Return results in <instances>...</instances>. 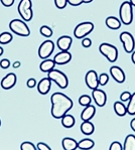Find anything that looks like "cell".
Here are the masks:
<instances>
[{"label": "cell", "instance_id": "1", "mask_svg": "<svg viewBox=\"0 0 135 150\" xmlns=\"http://www.w3.org/2000/svg\"><path fill=\"white\" fill-rule=\"evenodd\" d=\"M52 116L55 119H62L73 108L74 104L70 97L63 93H55L50 97Z\"/></svg>", "mask_w": 135, "mask_h": 150}, {"label": "cell", "instance_id": "2", "mask_svg": "<svg viewBox=\"0 0 135 150\" xmlns=\"http://www.w3.org/2000/svg\"><path fill=\"white\" fill-rule=\"evenodd\" d=\"M119 16L121 23L129 25L133 21V6L129 1H124L120 6Z\"/></svg>", "mask_w": 135, "mask_h": 150}, {"label": "cell", "instance_id": "3", "mask_svg": "<svg viewBox=\"0 0 135 150\" xmlns=\"http://www.w3.org/2000/svg\"><path fill=\"white\" fill-rule=\"evenodd\" d=\"M48 78L52 82H55L60 89H66L69 86V79H68L66 74H64L63 71L59 70H55L53 69L50 71H48Z\"/></svg>", "mask_w": 135, "mask_h": 150}, {"label": "cell", "instance_id": "4", "mask_svg": "<svg viewBox=\"0 0 135 150\" xmlns=\"http://www.w3.org/2000/svg\"><path fill=\"white\" fill-rule=\"evenodd\" d=\"M9 28L13 33L19 36H28L30 34V29L23 20L13 19L9 23Z\"/></svg>", "mask_w": 135, "mask_h": 150}, {"label": "cell", "instance_id": "5", "mask_svg": "<svg viewBox=\"0 0 135 150\" xmlns=\"http://www.w3.org/2000/svg\"><path fill=\"white\" fill-rule=\"evenodd\" d=\"M99 50L104 57L108 59L110 63H115L118 59V50L116 47L110 45V43L103 42L100 45Z\"/></svg>", "mask_w": 135, "mask_h": 150}, {"label": "cell", "instance_id": "6", "mask_svg": "<svg viewBox=\"0 0 135 150\" xmlns=\"http://www.w3.org/2000/svg\"><path fill=\"white\" fill-rule=\"evenodd\" d=\"M31 0H20L18 4V13L24 21H30L33 17V11L31 9Z\"/></svg>", "mask_w": 135, "mask_h": 150}, {"label": "cell", "instance_id": "7", "mask_svg": "<svg viewBox=\"0 0 135 150\" xmlns=\"http://www.w3.org/2000/svg\"><path fill=\"white\" fill-rule=\"evenodd\" d=\"M93 30H94V23L93 22H82V23L78 24L75 27L74 35L78 40H82L85 36H87L88 34H90Z\"/></svg>", "mask_w": 135, "mask_h": 150}, {"label": "cell", "instance_id": "8", "mask_svg": "<svg viewBox=\"0 0 135 150\" xmlns=\"http://www.w3.org/2000/svg\"><path fill=\"white\" fill-rule=\"evenodd\" d=\"M120 40L122 42L125 52L128 54H131L135 47V40L133 35L128 31H123L120 34Z\"/></svg>", "mask_w": 135, "mask_h": 150}, {"label": "cell", "instance_id": "9", "mask_svg": "<svg viewBox=\"0 0 135 150\" xmlns=\"http://www.w3.org/2000/svg\"><path fill=\"white\" fill-rule=\"evenodd\" d=\"M55 50V43L52 40H45L41 45L38 48V57L43 59H46L50 57Z\"/></svg>", "mask_w": 135, "mask_h": 150}, {"label": "cell", "instance_id": "10", "mask_svg": "<svg viewBox=\"0 0 135 150\" xmlns=\"http://www.w3.org/2000/svg\"><path fill=\"white\" fill-rule=\"evenodd\" d=\"M85 82L87 87L91 90L98 89L99 87V80H98V75L95 71H89L86 74L85 77Z\"/></svg>", "mask_w": 135, "mask_h": 150}, {"label": "cell", "instance_id": "11", "mask_svg": "<svg viewBox=\"0 0 135 150\" xmlns=\"http://www.w3.org/2000/svg\"><path fill=\"white\" fill-rule=\"evenodd\" d=\"M92 97H93V99H94L97 106H99V107H104V106L106 105L107 95L103 90H99V89L93 90Z\"/></svg>", "mask_w": 135, "mask_h": 150}, {"label": "cell", "instance_id": "12", "mask_svg": "<svg viewBox=\"0 0 135 150\" xmlns=\"http://www.w3.org/2000/svg\"><path fill=\"white\" fill-rule=\"evenodd\" d=\"M16 81H17V77H16L15 74L9 73L3 79L1 80V88L3 90H10L11 88H13L16 84Z\"/></svg>", "mask_w": 135, "mask_h": 150}, {"label": "cell", "instance_id": "13", "mask_svg": "<svg viewBox=\"0 0 135 150\" xmlns=\"http://www.w3.org/2000/svg\"><path fill=\"white\" fill-rule=\"evenodd\" d=\"M110 74L112 76V78L114 79V81L118 83V84H122V83L125 82V73L120 67H117V66H114V67H111L110 69Z\"/></svg>", "mask_w": 135, "mask_h": 150}, {"label": "cell", "instance_id": "14", "mask_svg": "<svg viewBox=\"0 0 135 150\" xmlns=\"http://www.w3.org/2000/svg\"><path fill=\"white\" fill-rule=\"evenodd\" d=\"M72 59V54L71 52H60L59 54H55V57H53V61H55V64H59V66H64L70 63Z\"/></svg>", "mask_w": 135, "mask_h": 150}, {"label": "cell", "instance_id": "15", "mask_svg": "<svg viewBox=\"0 0 135 150\" xmlns=\"http://www.w3.org/2000/svg\"><path fill=\"white\" fill-rule=\"evenodd\" d=\"M72 42H73V40H72L71 36L63 35L58 40L57 45L60 50V52H68L70 50V47H71Z\"/></svg>", "mask_w": 135, "mask_h": 150}, {"label": "cell", "instance_id": "16", "mask_svg": "<svg viewBox=\"0 0 135 150\" xmlns=\"http://www.w3.org/2000/svg\"><path fill=\"white\" fill-rule=\"evenodd\" d=\"M50 86H52V81L48 78H43L38 84V91L41 95H46L50 92Z\"/></svg>", "mask_w": 135, "mask_h": 150}, {"label": "cell", "instance_id": "17", "mask_svg": "<svg viewBox=\"0 0 135 150\" xmlns=\"http://www.w3.org/2000/svg\"><path fill=\"white\" fill-rule=\"evenodd\" d=\"M95 114H96V108L90 104V105L86 106L84 108V110L82 111V113H81V119L83 121H90L95 116Z\"/></svg>", "mask_w": 135, "mask_h": 150}, {"label": "cell", "instance_id": "18", "mask_svg": "<svg viewBox=\"0 0 135 150\" xmlns=\"http://www.w3.org/2000/svg\"><path fill=\"white\" fill-rule=\"evenodd\" d=\"M105 23L108 28L113 29V30L119 29L121 27V21L117 17H115V16H109V17H107L105 20Z\"/></svg>", "mask_w": 135, "mask_h": 150}, {"label": "cell", "instance_id": "19", "mask_svg": "<svg viewBox=\"0 0 135 150\" xmlns=\"http://www.w3.org/2000/svg\"><path fill=\"white\" fill-rule=\"evenodd\" d=\"M62 145L65 150H75L78 148V142L71 137L64 138L62 141Z\"/></svg>", "mask_w": 135, "mask_h": 150}, {"label": "cell", "instance_id": "20", "mask_svg": "<svg viewBox=\"0 0 135 150\" xmlns=\"http://www.w3.org/2000/svg\"><path fill=\"white\" fill-rule=\"evenodd\" d=\"M55 63L53 59H43L41 63L39 69H41V71H43V73H48V71H50L55 69Z\"/></svg>", "mask_w": 135, "mask_h": 150}, {"label": "cell", "instance_id": "21", "mask_svg": "<svg viewBox=\"0 0 135 150\" xmlns=\"http://www.w3.org/2000/svg\"><path fill=\"white\" fill-rule=\"evenodd\" d=\"M81 131L83 134L85 135H91L94 133L95 127L93 125L92 122L90 121H83V123L81 124Z\"/></svg>", "mask_w": 135, "mask_h": 150}, {"label": "cell", "instance_id": "22", "mask_svg": "<svg viewBox=\"0 0 135 150\" xmlns=\"http://www.w3.org/2000/svg\"><path fill=\"white\" fill-rule=\"evenodd\" d=\"M114 111L120 117H123L127 114V107L123 104V102H115L114 103Z\"/></svg>", "mask_w": 135, "mask_h": 150}, {"label": "cell", "instance_id": "23", "mask_svg": "<svg viewBox=\"0 0 135 150\" xmlns=\"http://www.w3.org/2000/svg\"><path fill=\"white\" fill-rule=\"evenodd\" d=\"M76 121H75V118H74V116H72V115L70 114H66L64 117L62 118V125L65 127V128H72V127H74L75 125Z\"/></svg>", "mask_w": 135, "mask_h": 150}, {"label": "cell", "instance_id": "24", "mask_svg": "<svg viewBox=\"0 0 135 150\" xmlns=\"http://www.w3.org/2000/svg\"><path fill=\"white\" fill-rule=\"evenodd\" d=\"M124 150H135V136L132 134L127 135L124 141Z\"/></svg>", "mask_w": 135, "mask_h": 150}, {"label": "cell", "instance_id": "25", "mask_svg": "<svg viewBox=\"0 0 135 150\" xmlns=\"http://www.w3.org/2000/svg\"><path fill=\"white\" fill-rule=\"evenodd\" d=\"M95 143L93 140L89 139V138H86L84 140H81L80 142H78V148L82 149V150H89L92 149L94 147Z\"/></svg>", "mask_w": 135, "mask_h": 150}, {"label": "cell", "instance_id": "26", "mask_svg": "<svg viewBox=\"0 0 135 150\" xmlns=\"http://www.w3.org/2000/svg\"><path fill=\"white\" fill-rule=\"evenodd\" d=\"M127 107V114L133 116L135 115V93L131 95V98L129 99V103L126 106Z\"/></svg>", "mask_w": 135, "mask_h": 150}, {"label": "cell", "instance_id": "27", "mask_svg": "<svg viewBox=\"0 0 135 150\" xmlns=\"http://www.w3.org/2000/svg\"><path fill=\"white\" fill-rule=\"evenodd\" d=\"M13 40V36L9 32H2L0 34V43L1 45H7Z\"/></svg>", "mask_w": 135, "mask_h": 150}, {"label": "cell", "instance_id": "28", "mask_svg": "<svg viewBox=\"0 0 135 150\" xmlns=\"http://www.w3.org/2000/svg\"><path fill=\"white\" fill-rule=\"evenodd\" d=\"M39 32H41V35L45 36V38H50L53 35V29L48 25H43L39 29Z\"/></svg>", "mask_w": 135, "mask_h": 150}, {"label": "cell", "instance_id": "29", "mask_svg": "<svg viewBox=\"0 0 135 150\" xmlns=\"http://www.w3.org/2000/svg\"><path fill=\"white\" fill-rule=\"evenodd\" d=\"M91 102H92V99H91V97L89 95H82L79 98V104L81 106H84V107L90 105Z\"/></svg>", "mask_w": 135, "mask_h": 150}, {"label": "cell", "instance_id": "30", "mask_svg": "<svg viewBox=\"0 0 135 150\" xmlns=\"http://www.w3.org/2000/svg\"><path fill=\"white\" fill-rule=\"evenodd\" d=\"M98 80H99V85L100 86H105L107 85V83L109 82V76L108 74L103 73L98 77Z\"/></svg>", "mask_w": 135, "mask_h": 150}, {"label": "cell", "instance_id": "31", "mask_svg": "<svg viewBox=\"0 0 135 150\" xmlns=\"http://www.w3.org/2000/svg\"><path fill=\"white\" fill-rule=\"evenodd\" d=\"M93 0H68V3L72 6H79L83 3H91Z\"/></svg>", "mask_w": 135, "mask_h": 150}, {"label": "cell", "instance_id": "32", "mask_svg": "<svg viewBox=\"0 0 135 150\" xmlns=\"http://www.w3.org/2000/svg\"><path fill=\"white\" fill-rule=\"evenodd\" d=\"M20 149L21 150H36L38 148H36V146H34V144H32L31 142H23L21 145H20Z\"/></svg>", "mask_w": 135, "mask_h": 150}, {"label": "cell", "instance_id": "33", "mask_svg": "<svg viewBox=\"0 0 135 150\" xmlns=\"http://www.w3.org/2000/svg\"><path fill=\"white\" fill-rule=\"evenodd\" d=\"M55 4L57 6V8L64 9L68 4V0H55Z\"/></svg>", "mask_w": 135, "mask_h": 150}, {"label": "cell", "instance_id": "34", "mask_svg": "<svg viewBox=\"0 0 135 150\" xmlns=\"http://www.w3.org/2000/svg\"><path fill=\"white\" fill-rule=\"evenodd\" d=\"M109 150H123V146L121 145L120 142H113L112 144L110 145V147H109Z\"/></svg>", "mask_w": 135, "mask_h": 150}, {"label": "cell", "instance_id": "35", "mask_svg": "<svg viewBox=\"0 0 135 150\" xmlns=\"http://www.w3.org/2000/svg\"><path fill=\"white\" fill-rule=\"evenodd\" d=\"M130 98H131V93H129V92H124L120 96L121 102H127V101H129Z\"/></svg>", "mask_w": 135, "mask_h": 150}, {"label": "cell", "instance_id": "36", "mask_svg": "<svg viewBox=\"0 0 135 150\" xmlns=\"http://www.w3.org/2000/svg\"><path fill=\"white\" fill-rule=\"evenodd\" d=\"M10 67V62L7 59H3L0 62V68L1 69H8Z\"/></svg>", "mask_w": 135, "mask_h": 150}, {"label": "cell", "instance_id": "37", "mask_svg": "<svg viewBox=\"0 0 135 150\" xmlns=\"http://www.w3.org/2000/svg\"><path fill=\"white\" fill-rule=\"evenodd\" d=\"M36 148L38 150H50V147L43 142H39L38 144V146H36Z\"/></svg>", "mask_w": 135, "mask_h": 150}, {"label": "cell", "instance_id": "38", "mask_svg": "<svg viewBox=\"0 0 135 150\" xmlns=\"http://www.w3.org/2000/svg\"><path fill=\"white\" fill-rule=\"evenodd\" d=\"M82 45L84 47H86V48L90 47L91 45H92V40H91L90 38H84V40H82Z\"/></svg>", "mask_w": 135, "mask_h": 150}, {"label": "cell", "instance_id": "39", "mask_svg": "<svg viewBox=\"0 0 135 150\" xmlns=\"http://www.w3.org/2000/svg\"><path fill=\"white\" fill-rule=\"evenodd\" d=\"M26 86L30 88V89H32V88H34L36 86V79H32V78H30V79L27 80L26 82Z\"/></svg>", "mask_w": 135, "mask_h": 150}, {"label": "cell", "instance_id": "40", "mask_svg": "<svg viewBox=\"0 0 135 150\" xmlns=\"http://www.w3.org/2000/svg\"><path fill=\"white\" fill-rule=\"evenodd\" d=\"M0 1H1L2 5L5 6V7H10L14 3V0H0Z\"/></svg>", "mask_w": 135, "mask_h": 150}, {"label": "cell", "instance_id": "41", "mask_svg": "<svg viewBox=\"0 0 135 150\" xmlns=\"http://www.w3.org/2000/svg\"><path fill=\"white\" fill-rule=\"evenodd\" d=\"M130 127H131V129L135 132V118L130 121Z\"/></svg>", "mask_w": 135, "mask_h": 150}, {"label": "cell", "instance_id": "42", "mask_svg": "<svg viewBox=\"0 0 135 150\" xmlns=\"http://www.w3.org/2000/svg\"><path fill=\"white\" fill-rule=\"evenodd\" d=\"M20 64H20V62H15V63L14 64H13V68H15V69H17V68H19V67H20Z\"/></svg>", "mask_w": 135, "mask_h": 150}, {"label": "cell", "instance_id": "43", "mask_svg": "<svg viewBox=\"0 0 135 150\" xmlns=\"http://www.w3.org/2000/svg\"><path fill=\"white\" fill-rule=\"evenodd\" d=\"M131 61L132 63H133L135 64V50L134 52H132V55H131Z\"/></svg>", "mask_w": 135, "mask_h": 150}, {"label": "cell", "instance_id": "44", "mask_svg": "<svg viewBox=\"0 0 135 150\" xmlns=\"http://www.w3.org/2000/svg\"><path fill=\"white\" fill-rule=\"evenodd\" d=\"M4 54V50H3V47H0V57H1L2 54Z\"/></svg>", "mask_w": 135, "mask_h": 150}, {"label": "cell", "instance_id": "45", "mask_svg": "<svg viewBox=\"0 0 135 150\" xmlns=\"http://www.w3.org/2000/svg\"><path fill=\"white\" fill-rule=\"evenodd\" d=\"M129 2L131 3L132 6H135V0H129Z\"/></svg>", "mask_w": 135, "mask_h": 150}, {"label": "cell", "instance_id": "46", "mask_svg": "<svg viewBox=\"0 0 135 150\" xmlns=\"http://www.w3.org/2000/svg\"><path fill=\"white\" fill-rule=\"evenodd\" d=\"M0 127H1V120H0Z\"/></svg>", "mask_w": 135, "mask_h": 150}]
</instances>
